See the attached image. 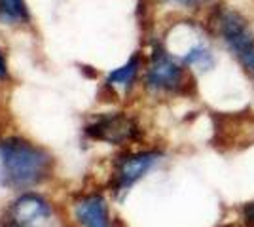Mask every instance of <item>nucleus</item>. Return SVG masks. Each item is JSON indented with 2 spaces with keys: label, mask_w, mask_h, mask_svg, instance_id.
I'll list each match as a JSON object with an SVG mask.
<instances>
[{
  "label": "nucleus",
  "mask_w": 254,
  "mask_h": 227,
  "mask_svg": "<svg viewBox=\"0 0 254 227\" xmlns=\"http://www.w3.org/2000/svg\"><path fill=\"white\" fill-rule=\"evenodd\" d=\"M53 169V157L46 150L23 138L0 142V182L13 189H25L44 182Z\"/></svg>",
  "instance_id": "f257e3e1"
},
{
  "label": "nucleus",
  "mask_w": 254,
  "mask_h": 227,
  "mask_svg": "<svg viewBox=\"0 0 254 227\" xmlns=\"http://www.w3.org/2000/svg\"><path fill=\"white\" fill-rule=\"evenodd\" d=\"M211 21L218 34L222 36L226 47L237 59L251 80H254V33L239 11L228 8H216Z\"/></svg>",
  "instance_id": "f03ea898"
},
{
  "label": "nucleus",
  "mask_w": 254,
  "mask_h": 227,
  "mask_svg": "<svg viewBox=\"0 0 254 227\" xmlns=\"http://www.w3.org/2000/svg\"><path fill=\"white\" fill-rule=\"evenodd\" d=\"M146 86L154 91H171L179 95H191L195 91L193 78L186 74L184 68L177 65L163 47H156L152 53Z\"/></svg>",
  "instance_id": "7ed1b4c3"
},
{
  "label": "nucleus",
  "mask_w": 254,
  "mask_h": 227,
  "mask_svg": "<svg viewBox=\"0 0 254 227\" xmlns=\"http://www.w3.org/2000/svg\"><path fill=\"white\" fill-rule=\"evenodd\" d=\"M85 133L95 140L110 142V144H124L127 140H135L138 136V127L131 118L124 114H110L103 116L97 121L85 127Z\"/></svg>",
  "instance_id": "20e7f679"
},
{
  "label": "nucleus",
  "mask_w": 254,
  "mask_h": 227,
  "mask_svg": "<svg viewBox=\"0 0 254 227\" xmlns=\"http://www.w3.org/2000/svg\"><path fill=\"white\" fill-rule=\"evenodd\" d=\"M159 159V153L156 151H144V153H129L116 161L114 169V180L112 187L116 193H124L131 185L138 182Z\"/></svg>",
  "instance_id": "39448f33"
},
{
  "label": "nucleus",
  "mask_w": 254,
  "mask_h": 227,
  "mask_svg": "<svg viewBox=\"0 0 254 227\" xmlns=\"http://www.w3.org/2000/svg\"><path fill=\"white\" fill-rule=\"evenodd\" d=\"M50 214H52L50 205L44 201L42 197L34 193L21 195L10 208L11 224L25 227H29L34 222H42L46 218H50Z\"/></svg>",
  "instance_id": "423d86ee"
},
{
  "label": "nucleus",
  "mask_w": 254,
  "mask_h": 227,
  "mask_svg": "<svg viewBox=\"0 0 254 227\" xmlns=\"http://www.w3.org/2000/svg\"><path fill=\"white\" fill-rule=\"evenodd\" d=\"M76 218L84 227H110L108 208L101 195H87L78 201Z\"/></svg>",
  "instance_id": "0eeeda50"
},
{
  "label": "nucleus",
  "mask_w": 254,
  "mask_h": 227,
  "mask_svg": "<svg viewBox=\"0 0 254 227\" xmlns=\"http://www.w3.org/2000/svg\"><path fill=\"white\" fill-rule=\"evenodd\" d=\"M138 66H140V57L138 55H133L129 61H127L124 66H120L116 68L112 74L108 76V80H106V86H124V87H129L133 84V80H135V76L138 72Z\"/></svg>",
  "instance_id": "6e6552de"
},
{
  "label": "nucleus",
  "mask_w": 254,
  "mask_h": 227,
  "mask_svg": "<svg viewBox=\"0 0 254 227\" xmlns=\"http://www.w3.org/2000/svg\"><path fill=\"white\" fill-rule=\"evenodd\" d=\"M182 63L205 70V68H211L214 65V57H212L209 47H205L203 44H195V45H191L186 53H182Z\"/></svg>",
  "instance_id": "1a4fd4ad"
},
{
  "label": "nucleus",
  "mask_w": 254,
  "mask_h": 227,
  "mask_svg": "<svg viewBox=\"0 0 254 227\" xmlns=\"http://www.w3.org/2000/svg\"><path fill=\"white\" fill-rule=\"evenodd\" d=\"M0 17L10 23L29 21V10L25 0H0Z\"/></svg>",
  "instance_id": "9d476101"
},
{
  "label": "nucleus",
  "mask_w": 254,
  "mask_h": 227,
  "mask_svg": "<svg viewBox=\"0 0 254 227\" xmlns=\"http://www.w3.org/2000/svg\"><path fill=\"white\" fill-rule=\"evenodd\" d=\"M243 218H245V222H247L249 226L254 227V203H249V205H245Z\"/></svg>",
  "instance_id": "9b49d317"
},
{
  "label": "nucleus",
  "mask_w": 254,
  "mask_h": 227,
  "mask_svg": "<svg viewBox=\"0 0 254 227\" xmlns=\"http://www.w3.org/2000/svg\"><path fill=\"white\" fill-rule=\"evenodd\" d=\"M173 2H177L180 6H186V8H195V6L203 4L205 0H173Z\"/></svg>",
  "instance_id": "f8f14e48"
},
{
  "label": "nucleus",
  "mask_w": 254,
  "mask_h": 227,
  "mask_svg": "<svg viewBox=\"0 0 254 227\" xmlns=\"http://www.w3.org/2000/svg\"><path fill=\"white\" fill-rule=\"evenodd\" d=\"M8 76V68H6V61H4V57L0 53V80H4Z\"/></svg>",
  "instance_id": "ddd939ff"
},
{
  "label": "nucleus",
  "mask_w": 254,
  "mask_h": 227,
  "mask_svg": "<svg viewBox=\"0 0 254 227\" xmlns=\"http://www.w3.org/2000/svg\"><path fill=\"white\" fill-rule=\"evenodd\" d=\"M224 227H251L249 224L247 226H237V224H230V226H224Z\"/></svg>",
  "instance_id": "4468645a"
},
{
  "label": "nucleus",
  "mask_w": 254,
  "mask_h": 227,
  "mask_svg": "<svg viewBox=\"0 0 254 227\" xmlns=\"http://www.w3.org/2000/svg\"><path fill=\"white\" fill-rule=\"evenodd\" d=\"M10 227H25V226H15V224H11Z\"/></svg>",
  "instance_id": "2eb2a0df"
}]
</instances>
